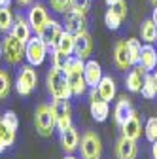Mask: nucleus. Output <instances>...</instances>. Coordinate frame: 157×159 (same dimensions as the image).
I'll return each mask as SVG.
<instances>
[{"label":"nucleus","instance_id":"39","mask_svg":"<svg viewBox=\"0 0 157 159\" xmlns=\"http://www.w3.org/2000/svg\"><path fill=\"white\" fill-rule=\"evenodd\" d=\"M10 4H11V0H0V8H2V6L10 8Z\"/></svg>","mask_w":157,"mask_h":159},{"label":"nucleus","instance_id":"3","mask_svg":"<svg viewBox=\"0 0 157 159\" xmlns=\"http://www.w3.org/2000/svg\"><path fill=\"white\" fill-rule=\"evenodd\" d=\"M34 125H36V131L40 133V136H51V133L57 127V123H55L53 108L49 104H40V106L36 108Z\"/></svg>","mask_w":157,"mask_h":159},{"label":"nucleus","instance_id":"19","mask_svg":"<svg viewBox=\"0 0 157 159\" xmlns=\"http://www.w3.org/2000/svg\"><path fill=\"white\" fill-rule=\"evenodd\" d=\"M134 112V108H132V104H131V101L127 97H121L119 101L115 102V108H114V117H115V123L117 125H123L127 119L131 117V114Z\"/></svg>","mask_w":157,"mask_h":159},{"label":"nucleus","instance_id":"45","mask_svg":"<svg viewBox=\"0 0 157 159\" xmlns=\"http://www.w3.org/2000/svg\"><path fill=\"white\" fill-rule=\"evenodd\" d=\"M150 2H151V4H153V6H157V0H150Z\"/></svg>","mask_w":157,"mask_h":159},{"label":"nucleus","instance_id":"14","mask_svg":"<svg viewBox=\"0 0 157 159\" xmlns=\"http://www.w3.org/2000/svg\"><path fill=\"white\" fill-rule=\"evenodd\" d=\"M136 153H138V148H136V140L132 138H127L121 134V138L115 144V155L117 159H134Z\"/></svg>","mask_w":157,"mask_h":159},{"label":"nucleus","instance_id":"28","mask_svg":"<svg viewBox=\"0 0 157 159\" xmlns=\"http://www.w3.org/2000/svg\"><path fill=\"white\" fill-rule=\"evenodd\" d=\"M13 17L15 15L11 13L10 8H6V6L0 8V32H10V29L13 25Z\"/></svg>","mask_w":157,"mask_h":159},{"label":"nucleus","instance_id":"8","mask_svg":"<svg viewBox=\"0 0 157 159\" xmlns=\"http://www.w3.org/2000/svg\"><path fill=\"white\" fill-rule=\"evenodd\" d=\"M63 29L70 34H80L83 30H87V17L85 13L78 11V10H68L63 17Z\"/></svg>","mask_w":157,"mask_h":159},{"label":"nucleus","instance_id":"20","mask_svg":"<svg viewBox=\"0 0 157 159\" xmlns=\"http://www.w3.org/2000/svg\"><path fill=\"white\" fill-rule=\"evenodd\" d=\"M121 133L127 138H132V140H138V136L142 134V125H140V117L136 112L131 114V117L121 125Z\"/></svg>","mask_w":157,"mask_h":159},{"label":"nucleus","instance_id":"27","mask_svg":"<svg viewBox=\"0 0 157 159\" xmlns=\"http://www.w3.org/2000/svg\"><path fill=\"white\" fill-rule=\"evenodd\" d=\"M127 49H129V55H131V65H138L140 61V51H142V44H140V40H136V38H129L127 40Z\"/></svg>","mask_w":157,"mask_h":159},{"label":"nucleus","instance_id":"30","mask_svg":"<svg viewBox=\"0 0 157 159\" xmlns=\"http://www.w3.org/2000/svg\"><path fill=\"white\" fill-rule=\"evenodd\" d=\"M51 53H53V66L59 68V70H65L66 65H68V61H70V55L59 51L57 48H51Z\"/></svg>","mask_w":157,"mask_h":159},{"label":"nucleus","instance_id":"37","mask_svg":"<svg viewBox=\"0 0 157 159\" xmlns=\"http://www.w3.org/2000/svg\"><path fill=\"white\" fill-rule=\"evenodd\" d=\"M151 155H153V159H157V140L151 142Z\"/></svg>","mask_w":157,"mask_h":159},{"label":"nucleus","instance_id":"13","mask_svg":"<svg viewBox=\"0 0 157 159\" xmlns=\"http://www.w3.org/2000/svg\"><path fill=\"white\" fill-rule=\"evenodd\" d=\"M93 51V38L87 30L74 36V55L80 59H87Z\"/></svg>","mask_w":157,"mask_h":159},{"label":"nucleus","instance_id":"5","mask_svg":"<svg viewBox=\"0 0 157 159\" xmlns=\"http://www.w3.org/2000/svg\"><path fill=\"white\" fill-rule=\"evenodd\" d=\"M80 153H82V159H101V155H102L101 136L96 134V133H93V131H87L82 136Z\"/></svg>","mask_w":157,"mask_h":159},{"label":"nucleus","instance_id":"15","mask_svg":"<svg viewBox=\"0 0 157 159\" xmlns=\"http://www.w3.org/2000/svg\"><path fill=\"white\" fill-rule=\"evenodd\" d=\"M114 63L119 70H127L131 68V55H129V49H127V40H119L114 48Z\"/></svg>","mask_w":157,"mask_h":159},{"label":"nucleus","instance_id":"10","mask_svg":"<svg viewBox=\"0 0 157 159\" xmlns=\"http://www.w3.org/2000/svg\"><path fill=\"white\" fill-rule=\"evenodd\" d=\"M89 110H91L93 119H95V121H99V123L106 121V117L110 116V102L102 101V98L99 97L96 87H93V91H91V108Z\"/></svg>","mask_w":157,"mask_h":159},{"label":"nucleus","instance_id":"34","mask_svg":"<svg viewBox=\"0 0 157 159\" xmlns=\"http://www.w3.org/2000/svg\"><path fill=\"white\" fill-rule=\"evenodd\" d=\"M49 4L57 13H66L72 10V0H49Z\"/></svg>","mask_w":157,"mask_h":159},{"label":"nucleus","instance_id":"36","mask_svg":"<svg viewBox=\"0 0 157 159\" xmlns=\"http://www.w3.org/2000/svg\"><path fill=\"white\" fill-rule=\"evenodd\" d=\"M91 6V0H72V10H78L82 13H87Z\"/></svg>","mask_w":157,"mask_h":159},{"label":"nucleus","instance_id":"31","mask_svg":"<svg viewBox=\"0 0 157 159\" xmlns=\"http://www.w3.org/2000/svg\"><path fill=\"white\" fill-rule=\"evenodd\" d=\"M0 140H2V144L8 148V146H11L13 144V140H15V131H11L10 127H6L4 123L0 125Z\"/></svg>","mask_w":157,"mask_h":159},{"label":"nucleus","instance_id":"7","mask_svg":"<svg viewBox=\"0 0 157 159\" xmlns=\"http://www.w3.org/2000/svg\"><path fill=\"white\" fill-rule=\"evenodd\" d=\"M36 82H38V78H36V70L32 65H27L21 68V72L17 74V80H15V89L19 95H30L32 89L36 87Z\"/></svg>","mask_w":157,"mask_h":159},{"label":"nucleus","instance_id":"29","mask_svg":"<svg viewBox=\"0 0 157 159\" xmlns=\"http://www.w3.org/2000/svg\"><path fill=\"white\" fill-rule=\"evenodd\" d=\"M140 93H142V97H146V98H153V97L157 95V89H155V84H153V78H151V74H148V72H146V76H144V82H142Z\"/></svg>","mask_w":157,"mask_h":159},{"label":"nucleus","instance_id":"26","mask_svg":"<svg viewBox=\"0 0 157 159\" xmlns=\"http://www.w3.org/2000/svg\"><path fill=\"white\" fill-rule=\"evenodd\" d=\"M121 21H123V17L119 15V11H117L114 6H110L106 10V13H104V23H106V27L110 30H117V29L121 27Z\"/></svg>","mask_w":157,"mask_h":159},{"label":"nucleus","instance_id":"44","mask_svg":"<svg viewBox=\"0 0 157 159\" xmlns=\"http://www.w3.org/2000/svg\"><path fill=\"white\" fill-rule=\"evenodd\" d=\"M65 159H76V157H74V155H66Z\"/></svg>","mask_w":157,"mask_h":159},{"label":"nucleus","instance_id":"42","mask_svg":"<svg viewBox=\"0 0 157 159\" xmlns=\"http://www.w3.org/2000/svg\"><path fill=\"white\" fill-rule=\"evenodd\" d=\"M17 2H19V4H21V6H29V4L32 2V0H17Z\"/></svg>","mask_w":157,"mask_h":159},{"label":"nucleus","instance_id":"18","mask_svg":"<svg viewBox=\"0 0 157 159\" xmlns=\"http://www.w3.org/2000/svg\"><path fill=\"white\" fill-rule=\"evenodd\" d=\"M83 78H85V84L87 87H96L99 82L102 80V68L96 61H87L85 63V68H83Z\"/></svg>","mask_w":157,"mask_h":159},{"label":"nucleus","instance_id":"21","mask_svg":"<svg viewBox=\"0 0 157 159\" xmlns=\"http://www.w3.org/2000/svg\"><path fill=\"white\" fill-rule=\"evenodd\" d=\"M59 140H61V146L66 153H72L78 146H80V136H78V131L70 125L66 127L65 131H61V136H59Z\"/></svg>","mask_w":157,"mask_h":159},{"label":"nucleus","instance_id":"16","mask_svg":"<svg viewBox=\"0 0 157 159\" xmlns=\"http://www.w3.org/2000/svg\"><path fill=\"white\" fill-rule=\"evenodd\" d=\"M30 25H29V21L19 13V15H15L13 17V25H11V29H10V32L17 38V40H21L23 44H27L29 42V38H30Z\"/></svg>","mask_w":157,"mask_h":159},{"label":"nucleus","instance_id":"35","mask_svg":"<svg viewBox=\"0 0 157 159\" xmlns=\"http://www.w3.org/2000/svg\"><path fill=\"white\" fill-rule=\"evenodd\" d=\"M2 123H4L6 127H10L11 131H17V127H19V119H17L15 112L8 110V112H6V114L2 116Z\"/></svg>","mask_w":157,"mask_h":159},{"label":"nucleus","instance_id":"11","mask_svg":"<svg viewBox=\"0 0 157 159\" xmlns=\"http://www.w3.org/2000/svg\"><path fill=\"white\" fill-rule=\"evenodd\" d=\"M63 23H59V21H55V19H49V21L44 25V29L40 30V36L44 42L47 44V48L51 49V48H55L57 46V40H59V36L63 34Z\"/></svg>","mask_w":157,"mask_h":159},{"label":"nucleus","instance_id":"40","mask_svg":"<svg viewBox=\"0 0 157 159\" xmlns=\"http://www.w3.org/2000/svg\"><path fill=\"white\" fill-rule=\"evenodd\" d=\"M104 2H106V4H108V8H110V6H115L117 2H119V0H104Z\"/></svg>","mask_w":157,"mask_h":159},{"label":"nucleus","instance_id":"9","mask_svg":"<svg viewBox=\"0 0 157 159\" xmlns=\"http://www.w3.org/2000/svg\"><path fill=\"white\" fill-rule=\"evenodd\" d=\"M53 114H55V123L59 131H65L66 127L72 125V117H70V102L68 98H55L51 102Z\"/></svg>","mask_w":157,"mask_h":159},{"label":"nucleus","instance_id":"23","mask_svg":"<svg viewBox=\"0 0 157 159\" xmlns=\"http://www.w3.org/2000/svg\"><path fill=\"white\" fill-rule=\"evenodd\" d=\"M96 93H99V97L102 98V101H106V102L114 101V97H115V82L112 80V76H102V80L99 82V85H96Z\"/></svg>","mask_w":157,"mask_h":159},{"label":"nucleus","instance_id":"24","mask_svg":"<svg viewBox=\"0 0 157 159\" xmlns=\"http://www.w3.org/2000/svg\"><path fill=\"white\" fill-rule=\"evenodd\" d=\"M55 48H57L59 51L66 53V55H72V53H74V34H70V32L63 30V34L59 36L57 46H55Z\"/></svg>","mask_w":157,"mask_h":159},{"label":"nucleus","instance_id":"41","mask_svg":"<svg viewBox=\"0 0 157 159\" xmlns=\"http://www.w3.org/2000/svg\"><path fill=\"white\" fill-rule=\"evenodd\" d=\"M151 78H153V84H155V89H157V68L153 70V74H151Z\"/></svg>","mask_w":157,"mask_h":159},{"label":"nucleus","instance_id":"1","mask_svg":"<svg viewBox=\"0 0 157 159\" xmlns=\"http://www.w3.org/2000/svg\"><path fill=\"white\" fill-rule=\"evenodd\" d=\"M83 68H85L83 59L76 57V55L70 57V61H68V65H66V68H65L66 78H68V84H70L74 95H83L85 89H87L85 78H83Z\"/></svg>","mask_w":157,"mask_h":159},{"label":"nucleus","instance_id":"43","mask_svg":"<svg viewBox=\"0 0 157 159\" xmlns=\"http://www.w3.org/2000/svg\"><path fill=\"white\" fill-rule=\"evenodd\" d=\"M4 55V46H2V40H0V57Z\"/></svg>","mask_w":157,"mask_h":159},{"label":"nucleus","instance_id":"25","mask_svg":"<svg viewBox=\"0 0 157 159\" xmlns=\"http://www.w3.org/2000/svg\"><path fill=\"white\" fill-rule=\"evenodd\" d=\"M140 36L146 44H151V42H157V27L151 19H146L140 27Z\"/></svg>","mask_w":157,"mask_h":159},{"label":"nucleus","instance_id":"2","mask_svg":"<svg viewBox=\"0 0 157 159\" xmlns=\"http://www.w3.org/2000/svg\"><path fill=\"white\" fill-rule=\"evenodd\" d=\"M47 91L51 93L53 98H70L74 95L65 70H59L55 66L49 70V74H47Z\"/></svg>","mask_w":157,"mask_h":159},{"label":"nucleus","instance_id":"4","mask_svg":"<svg viewBox=\"0 0 157 159\" xmlns=\"http://www.w3.org/2000/svg\"><path fill=\"white\" fill-rule=\"evenodd\" d=\"M47 49H49L47 44H46L38 34H36V36H30L29 42L25 44V57H27L29 65H32V66H40V65L44 63L46 55H47Z\"/></svg>","mask_w":157,"mask_h":159},{"label":"nucleus","instance_id":"32","mask_svg":"<svg viewBox=\"0 0 157 159\" xmlns=\"http://www.w3.org/2000/svg\"><path fill=\"white\" fill-rule=\"evenodd\" d=\"M11 84H10V76L6 70H0V98H6L10 95Z\"/></svg>","mask_w":157,"mask_h":159},{"label":"nucleus","instance_id":"12","mask_svg":"<svg viewBox=\"0 0 157 159\" xmlns=\"http://www.w3.org/2000/svg\"><path fill=\"white\" fill-rule=\"evenodd\" d=\"M27 21L30 25V29L36 32V34H40V30L44 29V25L49 21V17H47V10L42 6V4H36L29 10V15H27Z\"/></svg>","mask_w":157,"mask_h":159},{"label":"nucleus","instance_id":"46","mask_svg":"<svg viewBox=\"0 0 157 159\" xmlns=\"http://www.w3.org/2000/svg\"><path fill=\"white\" fill-rule=\"evenodd\" d=\"M0 125H2V117H0ZM0 142H2V140H0Z\"/></svg>","mask_w":157,"mask_h":159},{"label":"nucleus","instance_id":"17","mask_svg":"<svg viewBox=\"0 0 157 159\" xmlns=\"http://www.w3.org/2000/svg\"><path fill=\"white\" fill-rule=\"evenodd\" d=\"M144 76H146V70H144L140 65H134V66H131V72H129V74H127V78H125L127 89H129L131 93H138V91L142 89Z\"/></svg>","mask_w":157,"mask_h":159},{"label":"nucleus","instance_id":"33","mask_svg":"<svg viewBox=\"0 0 157 159\" xmlns=\"http://www.w3.org/2000/svg\"><path fill=\"white\" fill-rule=\"evenodd\" d=\"M146 138L150 142H155L157 140V117H150L146 121Z\"/></svg>","mask_w":157,"mask_h":159},{"label":"nucleus","instance_id":"22","mask_svg":"<svg viewBox=\"0 0 157 159\" xmlns=\"http://www.w3.org/2000/svg\"><path fill=\"white\" fill-rule=\"evenodd\" d=\"M138 65H140L146 72H150V70H155V68H157V49H155L151 44L142 46Z\"/></svg>","mask_w":157,"mask_h":159},{"label":"nucleus","instance_id":"6","mask_svg":"<svg viewBox=\"0 0 157 159\" xmlns=\"http://www.w3.org/2000/svg\"><path fill=\"white\" fill-rule=\"evenodd\" d=\"M2 46H4V59L6 63L10 65H17L21 63V59L25 57V44L21 42V40H17L11 32L6 34V38L2 40Z\"/></svg>","mask_w":157,"mask_h":159},{"label":"nucleus","instance_id":"38","mask_svg":"<svg viewBox=\"0 0 157 159\" xmlns=\"http://www.w3.org/2000/svg\"><path fill=\"white\" fill-rule=\"evenodd\" d=\"M151 21L155 23V27H157V6H153V13H151Z\"/></svg>","mask_w":157,"mask_h":159}]
</instances>
